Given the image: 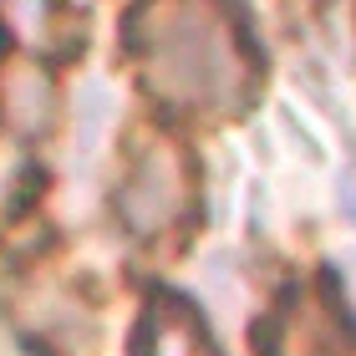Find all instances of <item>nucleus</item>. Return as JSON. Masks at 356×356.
Segmentation results:
<instances>
[{
  "label": "nucleus",
  "mask_w": 356,
  "mask_h": 356,
  "mask_svg": "<svg viewBox=\"0 0 356 356\" xmlns=\"http://www.w3.org/2000/svg\"><path fill=\"white\" fill-rule=\"evenodd\" d=\"M153 56L158 67V92L184 107H214L234 97V51L224 46L219 26L199 10H173L153 31H138L127 56Z\"/></svg>",
  "instance_id": "1"
},
{
  "label": "nucleus",
  "mask_w": 356,
  "mask_h": 356,
  "mask_svg": "<svg viewBox=\"0 0 356 356\" xmlns=\"http://www.w3.org/2000/svg\"><path fill=\"white\" fill-rule=\"evenodd\" d=\"M341 214H346V224H356V168L341 178Z\"/></svg>",
  "instance_id": "3"
},
{
  "label": "nucleus",
  "mask_w": 356,
  "mask_h": 356,
  "mask_svg": "<svg viewBox=\"0 0 356 356\" xmlns=\"http://www.w3.org/2000/svg\"><path fill=\"white\" fill-rule=\"evenodd\" d=\"M351 285H356V260H351Z\"/></svg>",
  "instance_id": "6"
},
{
  "label": "nucleus",
  "mask_w": 356,
  "mask_h": 356,
  "mask_svg": "<svg viewBox=\"0 0 356 356\" xmlns=\"http://www.w3.org/2000/svg\"><path fill=\"white\" fill-rule=\"evenodd\" d=\"M51 6H61V0H51Z\"/></svg>",
  "instance_id": "7"
},
{
  "label": "nucleus",
  "mask_w": 356,
  "mask_h": 356,
  "mask_svg": "<svg viewBox=\"0 0 356 356\" xmlns=\"http://www.w3.org/2000/svg\"><path fill=\"white\" fill-rule=\"evenodd\" d=\"M46 184H51V173H46L41 163H26L21 178H15V193H10V204H6V224H21L31 219V209H36L46 199Z\"/></svg>",
  "instance_id": "2"
},
{
  "label": "nucleus",
  "mask_w": 356,
  "mask_h": 356,
  "mask_svg": "<svg viewBox=\"0 0 356 356\" xmlns=\"http://www.w3.org/2000/svg\"><path fill=\"white\" fill-rule=\"evenodd\" d=\"M10 51H15V36H10V26H6V21H0V61H6Z\"/></svg>",
  "instance_id": "5"
},
{
  "label": "nucleus",
  "mask_w": 356,
  "mask_h": 356,
  "mask_svg": "<svg viewBox=\"0 0 356 356\" xmlns=\"http://www.w3.org/2000/svg\"><path fill=\"white\" fill-rule=\"evenodd\" d=\"M21 346H26V356H56V351H51V341H41V336H26Z\"/></svg>",
  "instance_id": "4"
}]
</instances>
